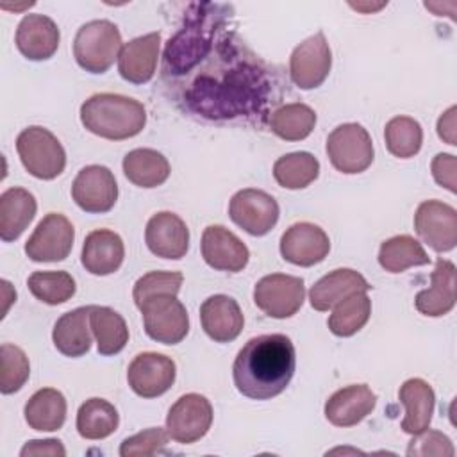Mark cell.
Segmentation results:
<instances>
[{"instance_id":"obj_3","label":"cell","mask_w":457,"mask_h":457,"mask_svg":"<svg viewBox=\"0 0 457 457\" xmlns=\"http://www.w3.org/2000/svg\"><path fill=\"white\" fill-rule=\"evenodd\" d=\"M121 34L109 20L84 23L73 39V57L89 73H105L120 55Z\"/></svg>"},{"instance_id":"obj_28","label":"cell","mask_w":457,"mask_h":457,"mask_svg":"<svg viewBox=\"0 0 457 457\" xmlns=\"http://www.w3.org/2000/svg\"><path fill=\"white\" fill-rule=\"evenodd\" d=\"M23 414L27 425L34 430H59L66 420V398L54 387H43L29 398Z\"/></svg>"},{"instance_id":"obj_19","label":"cell","mask_w":457,"mask_h":457,"mask_svg":"<svg viewBox=\"0 0 457 457\" xmlns=\"http://www.w3.org/2000/svg\"><path fill=\"white\" fill-rule=\"evenodd\" d=\"M59 27L45 14H27L16 29V48L29 61H46L59 48Z\"/></svg>"},{"instance_id":"obj_39","label":"cell","mask_w":457,"mask_h":457,"mask_svg":"<svg viewBox=\"0 0 457 457\" xmlns=\"http://www.w3.org/2000/svg\"><path fill=\"white\" fill-rule=\"evenodd\" d=\"M182 273L180 271H148L146 275L139 277L132 289V298L137 307L159 295H173L180 291L182 286Z\"/></svg>"},{"instance_id":"obj_14","label":"cell","mask_w":457,"mask_h":457,"mask_svg":"<svg viewBox=\"0 0 457 457\" xmlns=\"http://www.w3.org/2000/svg\"><path fill=\"white\" fill-rule=\"evenodd\" d=\"M175 375L177 366L171 357L157 352H143L129 364L127 382L137 396L155 398L173 386Z\"/></svg>"},{"instance_id":"obj_4","label":"cell","mask_w":457,"mask_h":457,"mask_svg":"<svg viewBox=\"0 0 457 457\" xmlns=\"http://www.w3.org/2000/svg\"><path fill=\"white\" fill-rule=\"evenodd\" d=\"M16 152L23 168L36 179L52 180L64 171L66 152L61 141L45 127L23 129L16 137Z\"/></svg>"},{"instance_id":"obj_44","label":"cell","mask_w":457,"mask_h":457,"mask_svg":"<svg viewBox=\"0 0 457 457\" xmlns=\"http://www.w3.org/2000/svg\"><path fill=\"white\" fill-rule=\"evenodd\" d=\"M455 107H450L439 120H437V134L448 145H455Z\"/></svg>"},{"instance_id":"obj_9","label":"cell","mask_w":457,"mask_h":457,"mask_svg":"<svg viewBox=\"0 0 457 457\" xmlns=\"http://www.w3.org/2000/svg\"><path fill=\"white\" fill-rule=\"evenodd\" d=\"M212 423V405L198 393L180 396L168 411L166 430L168 436L180 445H191L202 439Z\"/></svg>"},{"instance_id":"obj_32","label":"cell","mask_w":457,"mask_h":457,"mask_svg":"<svg viewBox=\"0 0 457 457\" xmlns=\"http://www.w3.org/2000/svg\"><path fill=\"white\" fill-rule=\"evenodd\" d=\"M430 257L421 243L412 236L402 234L386 239L378 250V264L389 273H402L412 266L428 264Z\"/></svg>"},{"instance_id":"obj_5","label":"cell","mask_w":457,"mask_h":457,"mask_svg":"<svg viewBox=\"0 0 457 457\" xmlns=\"http://www.w3.org/2000/svg\"><path fill=\"white\" fill-rule=\"evenodd\" d=\"M327 155L330 164L346 175L361 173L373 162V141L359 123H343L327 137Z\"/></svg>"},{"instance_id":"obj_25","label":"cell","mask_w":457,"mask_h":457,"mask_svg":"<svg viewBox=\"0 0 457 457\" xmlns=\"http://www.w3.org/2000/svg\"><path fill=\"white\" fill-rule=\"evenodd\" d=\"M398 398L405 407L402 430L414 436L428 428L436 405L432 386L423 378H409L400 386Z\"/></svg>"},{"instance_id":"obj_12","label":"cell","mask_w":457,"mask_h":457,"mask_svg":"<svg viewBox=\"0 0 457 457\" xmlns=\"http://www.w3.org/2000/svg\"><path fill=\"white\" fill-rule=\"evenodd\" d=\"M71 198L91 214L111 211L118 200V184L112 171L100 164L84 166L71 184Z\"/></svg>"},{"instance_id":"obj_22","label":"cell","mask_w":457,"mask_h":457,"mask_svg":"<svg viewBox=\"0 0 457 457\" xmlns=\"http://www.w3.org/2000/svg\"><path fill=\"white\" fill-rule=\"evenodd\" d=\"M377 396L366 384L337 389L325 403V418L336 427H353L375 409Z\"/></svg>"},{"instance_id":"obj_42","label":"cell","mask_w":457,"mask_h":457,"mask_svg":"<svg viewBox=\"0 0 457 457\" xmlns=\"http://www.w3.org/2000/svg\"><path fill=\"white\" fill-rule=\"evenodd\" d=\"M430 170H432L434 180L441 187H446L450 193L457 191V177H455L457 159H455V155H452V154H437L432 159Z\"/></svg>"},{"instance_id":"obj_30","label":"cell","mask_w":457,"mask_h":457,"mask_svg":"<svg viewBox=\"0 0 457 457\" xmlns=\"http://www.w3.org/2000/svg\"><path fill=\"white\" fill-rule=\"evenodd\" d=\"M89 325L100 355H116L125 348L129 328L123 316L114 309L91 305Z\"/></svg>"},{"instance_id":"obj_23","label":"cell","mask_w":457,"mask_h":457,"mask_svg":"<svg viewBox=\"0 0 457 457\" xmlns=\"http://www.w3.org/2000/svg\"><path fill=\"white\" fill-rule=\"evenodd\" d=\"M455 264L448 259H437L430 275L428 289L416 295L414 305L425 316H445L455 305Z\"/></svg>"},{"instance_id":"obj_2","label":"cell","mask_w":457,"mask_h":457,"mask_svg":"<svg viewBox=\"0 0 457 457\" xmlns=\"http://www.w3.org/2000/svg\"><path fill=\"white\" fill-rule=\"evenodd\" d=\"M80 121L95 136L121 141L137 136L146 125L145 105L130 96L96 93L80 105Z\"/></svg>"},{"instance_id":"obj_40","label":"cell","mask_w":457,"mask_h":457,"mask_svg":"<svg viewBox=\"0 0 457 457\" xmlns=\"http://www.w3.org/2000/svg\"><path fill=\"white\" fill-rule=\"evenodd\" d=\"M168 430L161 427H152L143 432H137L130 437H127L120 446L121 457H148L154 453L162 452V448L168 445Z\"/></svg>"},{"instance_id":"obj_35","label":"cell","mask_w":457,"mask_h":457,"mask_svg":"<svg viewBox=\"0 0 457 457\" xmlns=\"http://www.w3.org/2000/svg\"><path fill=\"white\" fill-rule=\"evenodd\" d=\"M320 175V162L309 152H293L278 157L273 164V177L286 189H303Z\"/></svg>"},{"instance_id":"obj_43","label":"cell","mask_w":457,"mask_h":457,"mask_svg":"<svg viewBox=\"0 0 457 457\" xmlns=\"http://www.w3.org/2000/svg\"><path fill=\"white\" fill-rule=\"evenodd\" d=\"M20 455L21 457H29V455H59V457H64L66 450H64V446L59 439H32L21 448Z\"/></svg>"},{"instance_id":"obj_33","label":"cell","mask_w":457,"mask_h":457,"mask_svg":"<svg viewBox=\"0 0 457 457\" xmlns=\"http://www.w3.org/2000/svg\"><path fill=\"white\" fill-rule=\"evenodd\" d=\"M371 314V300L366 291L352 293L343 298L339 303L332 307V314L328 316V328L337 337H350L359 332L370 320Z\"/></svg>"},{"instance_id":"obj_7","label":"cell","mask_w":457,"mask_h":457,"mask_svg":"<svg viewBox=\"0 0 457 457\" xmlns=\"http://www.w3.org/2000/svg\"><path fill=\"white\" fill-rule=\"evenodd\" d=\"M303 300L305 286L300 277L271 273L262 277L253 287L255 305L270 318H291L300 311Z\"/></svg>"},{"instance_id":"obj_41","label":"cell","mask_w":457,"mask_h":457,"mask_svg":"<svg viewBox=\"0 0 457 457\" xmlns=\"http://www.w3.org/2000/svg\"><path fill=\"white\" fill-rule=\"evenodd\" d=\"M455 448L448 436H445L439 430H423L420 434H414L412 441L407 446V455L414 457H453Z\"/></svg>"},{"instance_id":"obj_8","label":"cell","mask_w":457,"mask_h":457,"mask_svg":"<svg viewBox=\"0 0 457 457\" xmlns=\"http://www.w3.org/2000/svg\"><path fill=\"white\" fill-rule=\"evenodd\" d=\"M73 239L71 221L59 212H48L27 239L25 253L34 262L64 261L73 248Z\"/></svg>"},{"instance_id":"obj_37","label":"cell","mask_w":457,"mask_h":457,"mask_svg":"<svg viewBox=\"0 0 457 457\" xmlns=\"http://www.w3.org/2000/svg\"><path fill=\"white\" fill-rule=\"evenodd\" d=\"M29 291L43 303L59 305L75 295V280L68 271H34L27 278Z\"/></svg>"},{"instance_id":"obj_24","label":"cell","mask_w":457,"mask_h":457,"mask_svg":"<svg viewBox=\"0 0 457 457\" xmlns=\"http://www.w3.org/2000/svg\"><path fill=\"white\" fill-rule=\"evenodd\" d=\"M368 280L352 268H337L321 277L309 291L311 307L316 311H328L343 298L357 291H368Z\"/></svg>"},{"instance_id":"obj_10","label":"cell","mask_w":457,"mask_h":457,"mask_svg":"<svg viewBox=\"0 0 457 457\" xmlns=\"http://www.w3.org/2000/svg\"><path fill=\"white\" fill-rule=\"evenodd\" d=\"M278 204L266 191L246 187L237 191L228 204L230 220L250 236H266L278 221Z\"/></svg>"},{"instance_id":"obj_15","label":"cell","mask_w":457,"mask_h":457,"mask_svg":"<svg viewBox=\"0 0 457 457\" xmlns=\"http://www.w3.org/2000/svg\"><path fill=\"white\" fill-rule=\"evenodd\" d=\"M330 250L327 232L309 221L291 225L280 237V253L284 261L295 266H314L321 262Z\"/></svg>"},{"instance_id":"obj_1","label":"cell","mask_w":457,"mask_h":457,"mask_svg":"<svg viewBox=\"0 0 457 457\" xmlns=\"http://www.w3.org/2000/svg\"><path fill=\"white\" fill-rule=\"evenodd\" d=\"M295 368V345L287 336H257L248 339L234 359V386L246 398L270 400L289 386Z\"/></svg>"},{"instance_id":"obj_36","label":"cell","mask_w":457,"mask_h":457,"mask_svg":"<svg viewBox=\"0 0 457 457\" xmlns=\"http://www.w3.org/2000/svg\"><path fill=\"white\" fill-rule=\"evenodd\" d=\"M384 139L389 154L400 159L414 157L423 143L421 125L411 116H395L386 123Z\"/></svg>"},{"instance_id":"obj_29","label":"cell","mask_w":457,"mask_h":457,"mask_svg":"<svg viewBox=\"0 0 457 457\" xmlns=\"http://www.w3.org/2000/svg\"><path fill=\"white\" fill-rule=\"evenodd\" d=\"M125 177L139 187H157L170 177L168 159L154 148H136L123 157Z\"/></svg>"},{"instance_id":"obj_13","label":"cell","mask_w":457,"mask_h":457,"mask_svg":"<svg viewBox=\"0 0 457 457\" xmlns=\"http://www.w3.org/2000/svg\"><path fill=\"white\" fill-rule=\"evenodd\" d=\"M414 230L436 252H450L457 245V211L441 200H425L414 214Z\"/></svg>"},{"instance_id":"obj_18","label":"cell","mask_w":457,"mask_h":457,"mask_svg":"<svg viewBox=\"0 0 457 457\" xmlns=\"http://www.w3.org/2000/svg\"><path fill=\"white\" fill-rule=\"evenodd\" d=\"M161 48V34L150 32L125 43L118 55V71L130 84H146L152 80Z\"/></svg>"},{"instance_id":"obj_27","label":"cell","mask_w":457,"mask_h":457,"mask_svg":"<svg viewBox=\"0 0 457 457\" xmlns=\"http://www.w3.org/2000/svg\"><path fill=\"white\" fill-rule=\"evenodd\" d=\"M36 198L23 187H9L0 195V237L5 243L18 239L36 216Z\"/></svg>"},{"instance_id":"obj_26","label":"cell","mask_w":457,"mask_h":457,"mask_svg":"<svg viewBox=\"0 0 457 457\" xmlns=\"http://www.w3.org/2000/svg\"><path fill=\"white\" fill-rule=\"evenodd\" d=\"M91 305L77 307L64 312L54 325L52 341L55 348L66 357H80L91 348V325H89Z\"/></svg>"},{"instance_id":"obj_11","label":"cell","mask_w":457,"mask_h":457,"mask_svg":"<svg viewBox=\"0 0 457 457\" xmlns=\"http://www.w3.org/2000/svg\"><path fill=\"white\" fill-rule=\"evenodd\" d=\"M332 66V52L323 32L302 41L289 57V77L300 89H314L325 82Z\"/></svg>"},{"instance_id":"obj_38","label":"cell","mask_w":457,"mask_h":457,"mask_svg":"<svg viewBox=\"0 0 457 457\" xmlns=\"http://www.w3.org/2000/svg\"><path fill=\"white\" fill-rule=\"evenodd\" d=\"M30 375V364L25 352L11 343L0 346V391L12 395L20 391Z\"/></svg>"},{"instance_id":"obj_6","label":"cell","mask_w":457,"mask_h":457,"mask_svg":"<svg viewBox=\"0 0 457 457\" xmlns=\"http://www.w3.org/2000/svg\"><path fill=\"white\" fill-rule=\"evenodd\" d=\"M145 332L162 345H177L189 332V316L180 300L173 295H159L139 307Z\"/></svg>"},{"instance_id":"obj_21","label":"cell","mask_w":457,"mask_h":457,"mask_svg":"<svg viewBox=\"0 0 457 457\" xmlns=\"http://www.w3.org/2000/svg\"><path fill=\"white\" fill-rule=\"evenodd\" d=\"M125 257V246L120 234L109 228L89 232L82 245L80 261L91 275H111L120 270Z\"/></svg>"},{"instance_id":"obj_17","label":"cell","mask_w":457,"mask_h":457,"mask_svg":"<svg viewBox=\"0 0 457 457\" xmlns=\"http://www.w3.org/2000/svg\"><path fill=\"white\" fill-rule=\"evenodd\" d=\"M148 250L162 259H182L189 248V230L180 216L170 211L154 214L145 228Z\"/></svg>"},{"instance_id":"obj_16","label":"cell","mask_w":457,"mask_h":457,"mask_svg":"<svg viewBox=\"0 0 457 457\" xmlns=\"http://www.w3.org/2000/svg\"><path fill=\"white\" fill-rule=\"evenodd\" d=\"M202 257L204 261L220 271L237 273L250 259L246 245L223 225H209L202 234Z\"/></svg>"},{"instance_id":"obj_31","label":"cell","mask_w":457,"mask_h":457,"mask_svg":"<svg viewBox=\"0 0 457 457\" xmlns=\"http://www.w3.org/2000/svg\"><path fill=\"white\" fill-rule=\"evenodd\" d=\"M118 425L116 407L104 398H89L77 411V432L84 439H105L116 432Z\"/></svg>"},{"instance_id":"obj_34","label":"cell","mask_w":457,"mask_h":457,"mask_svg":"<svg viewBox=\"0 0 457 457\" xmlns=\"http://www.w3.org/2000/svg\"><path fill=\"white\" fill-rule=\"evenodd\" d=\"M316 125V112L305 104L293 102L280 105L270 114V129L286 141L305 139Z\"/></svg>"},{"instance_id":"obj_20","label":"cell","mask_w":457,"mask_h":457,"mask_svg":"<svg viewBox=\"0 0 457 457\" xmlns=\"http://www.w3.org/2000/svg\"><path fill=\"white\" fill-rule=\"evenodd\" d=\"M200 321L205 334L216 343L234 341L245 325L239 303L227 295H212L200 305Z\"/></svg>"}]
</instances>
